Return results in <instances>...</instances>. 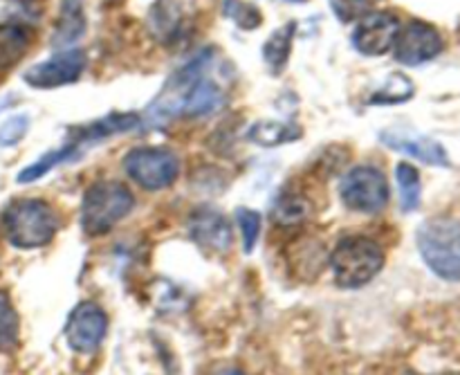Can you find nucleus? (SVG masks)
Listing matches in <instances>:
<instances>
[{
    "instance_id": "obj_13",
    "label": "nucleus",
    "mask_w": 460,
    "mask_h": 375,
    "mask_svg": "<svg viewBox=\"0 0 460 375\" xmlns=\"http://www.w3.org/2000/svg\"><path fill=\"white\" fill-rule=\"evenodd\" d=\"M189 234L207 252L227 254L232 250V225L223 214L209 207L193 211L189 220Z\"/></svg>"
},
{
    "instance_id": "obj_16",
    "label": "nucleus",
    "mask_w": 460,
    "mask_h": 375,
    "mask_svg": "<svg viewBox=\"0 0 460 375\" xmlns=\"http://www.w3.org/2000/svg\"><path fill=\"white\" fill-rule=\"evenodd\" d=\"M148 27L162 43H173L182 27V4L180 0H157L148 13Z\"/></svg>"
},
{
    "instance_id": "obj_29",
    "label": "nucleus",
    "mask_w": 460,
    "mask_h": 375,
    "mask_svg": "<svg viewBox=\"0 0 460 375\" xmlns=\"http://www.w3.org/2000/svg\"><path fill=\"white\" fill-rule=\"evenodd\" d=\"M286 3H305V0H286Z\"/></svg>"
},
{
    "instance_id": "obj_4",
    "label": "nucleus",
    "mask_w": 460,
    "mask_h": 375,
    "mask_svg": "<svg viewBox=\"0 0 460 375\" xmlns=\"http://www.w3.org/2000/svg\"><path fill=\"white\" fill-rule=\"evenodd\" d=\"M135 196L126 184L117 180L94 183L84 193L81 202V228L88 237H102L108 234L117 223L133 211Z\"/></svg>"
},
{
    "instance_id": "obj_14",
    "label": "nucleus",
    "mask_w": 460,
    "mask_h": 375,
    "mask_svg": "<svg viewBox=\"0 0 460 375\" xmlns=\"http://www.w3.org/2000/svg\"><path fill=\"white\" fill-rule=\"evenodd\" d=\"M382 142L389 148H394V151L407 153V156L427 162V165L449 166V157L445 148L438 142H434V139L422 138V135H404L395 133V130H386V133H382Z\"/></svg>"
},
{
    "instance_id": "obj_21",
    "label": "nucleus",
    "mask_w": 460,
    "mask_h": 375,
    "mask_svg": "<svg viewBox=\"0 0 460 375\" xmlns=\"http://www.w3.org/2000/svg\"><path fill=\"white\" fill-rule=\"evenodd\" d=\"M18 313L7 290H0V353H12L18 346Z\"/></svg>"
},
{
    "instance_id": "obj_3",
    "label": "nucleus",
    "mask_w": 460,
    "mask_h": 375,
    "mask_svg": "<svg viewBox=\"0 0 460 375\" xmlns=\"http://www.w3.org/2000/svg\"><path fill=\"white\" fill-rule=\"evenodd\" d=\"M4 237L18 250H36L48 246L58 229L57 211L39 198L16 201L3 214Z\"/></svg>"
},
{
    "instance_id": "obj_25",
    "label": "nucleus",
    "mask_w": 460,
    "mask_h": 375,
    "mask_svg": "<svg viewBox=\"0 0 460 375\" xmlns=\"http://www.w3.org/2000/svg\"><path fill=\"white\" fill-rule=\"evenodd\" d=\"M238 225H241L243 232V247H245V254H250L256 247V241H259L261 234V216L252 210H238L236 211Z\"/></svg>"
},
{
    "instance_id": "obj_10",
    "label": "nucleus",
    "mask_w": 460,
    "mask_h": 375,
    "mask_svg": "<svg viewBox=\"0 0 460 375\" xmlns=\"http://www.w3.org/2000/svg\"><path fill=\"white\" fill-rule=\"evenodd\" d=\"M108 333V317L99 306L79 304L70 313L66 324V340L72 351L90 355L102 346Z\"/></svg>"
},
{
    "instance_id": "obj_20",
    "label": "nucleus",
    "mask_w": 460,
    "mask_h": 375,
    "mask_svg": "<svg viewBox=\"0 0 460 375\" xmlns=\"http://www.w3.org/2000/svg\"><path fill=\"white\" fill-rule=\"evenodd\" d=\"M395 180H398L400 189V205L402 211H416L420 207V196H422V184H420V174L413 165H402L395 166Z\"/></svg>"
},
{
    "instance_id": "obj_15",
    "label": "nucleus",
    "mask_w": 460,
    "mask_h": 375,
    "mask_svg": "<svg viewBox=\"0 0 460 375\" xmlns=\"http://www.w3.org/2000/svg\"><path fill=\"white\" fill-rule=\"evenodd\" d=\"M85 34L84 0H61L57 31H54V48H70Z\"/></svg>"
},
{
    "instance_id": "obj_12",
    "label": "nucleus",
    "mask_w": 460,
    "mask_h": 375,
    "mask_svg": "<svg viewBox=\"0 0 460 375\" xmlns=\"http://www.w3.org/2000/svg\"><path fill=\"white\" fill-rule=\"evenodd\" d=\"M85 70V54L81 49H66V52L54 54L52 58L43 63H36L22 75L27 85L39 90L58 88V85L75 84Z\"/></svg>"
},
{
    "instance_id": "obj_2",
    "label": "nucleus",
    "mask_w": 460,
    "mask_h": 375,
    "mask_svg": "<svg viewBox=\"0 0 460 375\" xmlns=\"http://www.w3.org/2000/svg\"><path fill=\"white\" fill-rule=\"evenodd\" d=\"M139 121L142 120H139V115H135V112H112V115L93 121V124L81 126V129H72L70 135H67L66 144H61V147L54 148V151L45 153V156L39 157L34 165H30L27 169H22L21 174H18V183L21 184L36 183V180L43 178L48 171H52L54 166L63 165V162L75 160V157L79 156L84 148H88L90 144L99 142V139L111 138V135L124 133V130L135 129Z\"/></svg>"
},
{
    "instance_id": "obj_18",
    "label": "nucleus",
    "mask_w": 460,
    "mask_h": 375,
    "mask_svg": "<svg viewBox=\"0 0 460 375\" xmlns=\"http://www.w3.org/2000/svg\"><path fill=\"white\" fill-rule=\"evenodd\" d=\"M30 31L21 25H0V70L21 61L30 48Z\"/></svg>"
},
{
    "instance_id": "obj_28",
    "label": "nucleus",
    "mask_w": 460,
    "mask_h": 375,
    "mask_svg": "<svg viewBox=\"0 0 460 375\" xmlns=\"http://www.w3.org/2000/svg\"><path fill=\"white\" fill-rule=\"evenodd\" d=\"M216 375H247V373L236 371V369H227V371H220V373H216Z\"/></svg>"
},
{
    "instance_id": "obj_8",
    "label": "nucleus",
    "mask_w": 460,
    "mask_h": 375,
    "mask_svg": "<svg viewBox=\"0 0 460 375\" xmlns=\"http://www.w3.org/2000/svg\"><path fill=\"white\" fill-rule=\"evenodd\" d=\"M124 169L142 189L160 192L175 183L180 174V160L169 148L142 147L126 153Z\"/></svg>"
},
{
    "instance_id": "obj_7",
    "label": "nucleus",
    "mask_w": 460,
    "mask_h": 375,
    "mask_svg": "<svg viewBox=\"0 0 460 375\" xmlns=\"http://www.w3.org/2000/svg\"><path fill=\"white\" fill-rule=\"evenodd\" d=\"M340 196L349 210L377 214L389 205V183L377 166L359 165L341 178Z\"/></svg>"
},
{
    "instance_id": "obj_27",
    "label": "nucleus",
    "mask_w": 460,
    "mask_h": 375,
    "mask_svg": "<svg viewBox=\"0 0 460 375\" xmlns=\"http://www.w3.org/2000/svg\"><path fill=\"white\" fill-rule=\"evenodd\" d=\"M373 0H335L332 3V7H335V12L340 13L344 21H350V18H359L364 16V9L371 4Z\"/></svg>"
},
{
    "instance_id": "obj_9",
    "label": "nucleus",
    "mask_w": 460,
    "mask_h": 375,
    "mask_svg": "<svg viewBox=\"0 0 460 375\" xmlns=\"http://www.w3.org/2000/svg\"><path fill=\"white\" fill-rule=\"evenodd\" d=\"M443 39L434 25L422 21H411L407 27H400L394 43V54L404 66H422L443 52Z\"/></svg>"
},
{
    "instance_id": "obj_11",
    "label": "nucleus",
    "mask_w": 460,
    "mask_h": 375,
    "mask_svg": "<svg viewBox=\"0 0 460 375\" xmlns=\"http://www.w3.org/2000/svg\"><path fill=\"white\" fill-rule=\"evenodd\" d=\"M400 31V21L391 12H368L358 18L353 30V45L367 57H382L389 52Z\"/></svg>"
},
{
    "instance_id": "obj_24",
    "label": "nucleus",
    "mask_w": 460,
    "mask_h": 375,
    "mask_svg": "<svg viewBox=\"0 0 460 375\" xmlns=\"http://www.w3.org/2000/svg\"><path fill=\"white\" fill-rule=\"evenodd\" d=\"M413 94V84L409 79H404L402 75H394L389 79V85L382 90H377L376 97L371 99L373 103H398L407 102Z\"/></svg>"
},
{
    "instance_id": "obj_26",
    "label": "nucleus",
    "mask_w": 460,
    "mask_h": 375,
    "mask_svg": "<svg viewBox=\"0 0 460 375\" xmlns=\"http://www.w3.org/2000/svg\"><path fill=\"white\" fill-rule=\"evenodd\" d=\"M27 126L30 120L25 115H13L0 126V147H16L22 138L27 135Z\"/></svg>"
},
{
    "instance_id": "obj_17",
    "label": "nucleus",
    "mask_w": 460,
    "mask_h": 375,
    "mask_svg": "<svg viewBox=\"0 0 460 375\" xmlns=\"http://www.w3.org/2000/svg\"><path fill=\"white\" fill-rule=\"evenodd\" d=\"M247 138L259 147H281V144L299 139L301 129H296L295 124H283V121H261L252 126Z\"/></svg>"
},
{
    "instance_id": "obj_30",
    "label": "nucleus",
    "mask_w": 460,
    "mask_h": 375,
    "mask_svg": "<svg viewBox=\"0 0 460 375\" xmlns=\"http://www.w3.org/2000/svg\"><path fill=\"white\" fill-rule=\"evenodd\" d=\"M12 3H27V0H12Z\"/></svg>"
},
{
    "instance_id": "obj_22",
    "label": "nucleus",
    "mask_w": 460,
    "mask_h": 375,
    "mask_svg": "<svg viewBox=\"0 0 460 375\" xmlns=\"http://www.w3.org/2000/svg\"><path fill=\"white\" fill-rule=\"evenodd\" d=\"M308 214H310V205L301 196L279 198L277 205H274V210H272L274 223L286 225V228L304 223V220L308 219Z\"/></svg>"
},
{
    "instance_id": "obj_5",
    "label": "nucleus",
    "mask_w": 460,
    "mask_h": 375,
    "mask_svg": "<svg viewBox=\"0 0 460 375\" xmlns=\"http://www.w3.org/2000/svg\"><path fill=\"white\" fill-rule=\"evenodd\" d=\"M337 286L362 288L385 268V250L367 237H346L337 243L331 256Z\"/></svg>"
},
{
    "instance_id": "obj_1",
    "label": "nucleus",
    "mask_w": 460,
    "mask_h": 375,
    "mask_svg": "<svg viewBox=\"0 0 460 375\" xmlns=\"http://www.w3.org/2000/svg\"><path fill=\"white\" fill-rule=\"evenodd\" d=\"M225 97L227 93L218 66L207 49L166 81L155 102L146 108V121L160 126L175 117H207L223 106Z\"/></svg>"
},
{
    "instance_id": "obj_19",
    "label": "nucleus",
    "mask_w": 460,
    "mask_h": 375,
    "mask_svg": "<svg viewBox=\"0 0 460 375\" xmlns=\"http://www.w3.org/2000/svg\"><path fill=\"white\" fill-rule=\"evenodd\" d=\"M296 22H288V25L279 27L263 45V58L272 72H279L281 67H286L288 57H290L292 49V39H295Z\"/></svg>"
},
{
    "instance_id": "obj_6",
    "label": "nucleus",
    "mask_w": 460,
    "mask_h": 375,
    "mask_svg": "<svg viewBox=\"0 0 460 375\" xmlns=\"http://www.w3.org/2000/svg\"><path fill=\"white\" fill-rule=\"evenodd\" d=\"M418 250L436 277L460 281V223L454 219H431L418 229Z\"/></svg>"
},
{
    "instance_id": "obj_23",
    "label": "nucleus",
    "mask_w": 460,
    "mask_h": 375,
    "mask_svg": "<svg viewBox=\"0 0 460 375\" xmlns=\"http://www.w3.org/2000/svg\"><path fill=\"white\" fill-rule=\"evenodd\" d=\"M223 13L243 30H256L263 21L259 7L245 3V0H223Z\"/></svg>"
}]
</instances>
